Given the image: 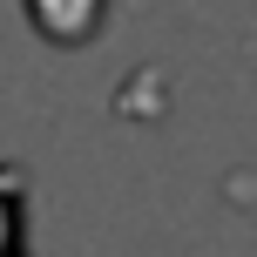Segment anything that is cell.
<instances>
[{
    "instance_id": "6da1fadb",
    "label": "cell",
    "mask_w": 257,
    "mask_h": 257,
    "mask_svg": "<svg viewBox=\"0 0 257 257\" xmlns=\"http://www.w3.org/2000/svg\"><path fill=\"white\" fill-rule=\"evenodd\" d=\"M14 196H21V190H14V176L0 169V250L14 244V230H21V217H14Z\"/></svg>"
}]
</instances>
